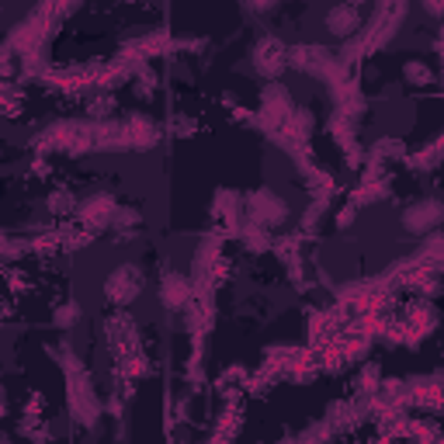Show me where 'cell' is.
<instances>
[{"label":"cell","mask_w":444,"mask_h":444,"mask_svg":"<svg viewBox=\"0 0 444 444\" xmlns=\"http://www.w3.org/2000/svg\"><path fill=\"white\" fill-rule=\"evenodd\" d=\"M139 288H143V274H139L132 264H122L111 278H108V299H111L115 306H129V302L139 295Z\"/></svg>","instance_id":"obj_1"},{"label":"cell","mask_w":444,"mask_h":444,"mask_svg":"<svg viewBox=\"0 0 444 444\" xmlns=\"http://www.w3.org/2000/svg\"><path fill=\"white\" fill-rule=\"evenodd\" d=\"M438 222H444V205L441 201H431V198L413 205V208H406V215H403V226L410 233H431Z\"/></svg>","instance_id":"obj_2"},{"label":"cell","mask_w":444,"mask_h":444,"mask_svg":"<svg viewBox=\"0 0 444 444\" xmlns=\"http://www.w3.org/2000/svg\"><path fill=\"white\" fill-rule=\"evenodd\" d=\"M250 215H254L257 222H278V219L285 215V205H281L274 194H267V191H257V194L250 198Z\"/></svg>","instance_id":"obj_3"},{"label":"cell","mask_w":444,"mask_h":444,"mask_svg":"<svg viewBox=\"0 0 444 444\" xmlns=\"http://www.w3.org/2000/svg\"><path fill=\"white\" fill-rule=\"evenodd\" d=\"M327 28H330L334 35H351L357 28V7H351V3L334 7V10L327 14Z\"/></svg>","instance_id":"obj_4"},{"label":"cell","mask_w":444,"mask_h":444,"mask_svg":"<svg viewBox=\"0 0 444 444\" xmlns=\"http://www.w3.org/2000/svg\"><path fill=\"white\" fill-rule=\"evenodd\" d=\"M254 63H257V70H261L264 77H274V73L281 70V45H278V42H264V45L257 49Z\"/></svg>","instance_id":"obj_5"},{"label":"cell","mask_w":444,"mask_h":444,"mask_svg":"<svg viewBox=\"0 0 444 444\" xmlns=\"http://www.w3.org/2000/svg\"><path fill=\"white\" fill-rule=\"evenodd\" d=\"M403 73H406V80H410V84H420V87L434 80V73H431L424 63H406V66H403Z\"/></svg>","instance_id":"obj_6"},{"label":"cell","mask_w":444,"mask_h":444,"mask_svg":"<svg viewBox=\"0 0 444 444\" xmlns=\"http://www.w3.org/2000/svg\"><path fill=\"white\" fill-rule=\"evenodd\" d=\"M136 222H139V212L136 208H115L111 212V226L115 229H132Z\"/></svg>","instance_id":"obj_7"},{"label":"cell","mask_w":444,"mask_h":444,"mask_svg":"<svg viewBox=\"0 0 444 444\" xmlns=\"http://www.w3.org/2000/svg\"><path fill=\"white\" fill-rule=\"evenodd\" d=\"M184 295H187V285H184V281H178V278H167V281H164V299H167L171 306L184 302Z\"/></svg>","instance_id":"obj_8"},{"label":"cell","mask_w":444,"mask_h":444,"mask_svg":"<svg viewBox=\"0 0 444 444\" xmlns=\"http://www.w3.org/2000/svg\"><path fill=\"white\" fill-rule=\"evenodd\" d=\"M87 108H90V115H97V118H101V115H111V111H115V97H111V94H94L87 101Z\"/></svg>","instance_id":"obj_9"},{"label":"cell","mask_w":444,"mask_h":444,"mask_svg":"<svg viewBox=\"0 0 444 444\" xmlns=\"http://www.w3.org/2000/svg\"><path fill=\"white\" fill-rule=\"evenodd\" d=\"M73 205H77V201H73V194H70V191H52V194H49V208H52V212H59V215H63V212H70Z\"/></svg>","instance_id":"obj_10"},{"label":"cell","mask_w":444,"mask_h":444,"mask_svg":"<svg viewBox=\"0 0 444 444\" xmlns=\"http://www.w3.org/2000/svg\"><path fill=\"white\" fill-rule=\"evenodd\" d=\"M77 313H80V309H77L73 302H66V306H59V309H56V327H73V320H77Z\"/></svg>","instance_id":"obj_11"}]
</instances>
